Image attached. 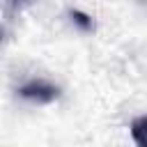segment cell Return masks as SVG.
I'll return each mask as SVG.
<instances>
[{
  "instance_id": "obj_3",
  "label": "cell",
  "mask_w": 147,
  "mask_h": 147,
  "mask_svg": "<svg viewBox=\"0 0 147 147\" xmlns=\"http://www.w3.org/2000/svg\"><path fill=\"white\" fill-rule=\"evenodd\" d=\"M74 18H76V23H78V25H83V28H92V21H87V16H85V14L74 11Z\"/></svg>"
},
{
  "instance_id": "obj_2",
  "label": "cell",
  "mask_w": 147,
  "mask_h": 147,
  "mask_svg": "<svg viewBox=\"0 0 147 147\" xmlns=\"http://www.w3.org/2000/svg\"><path fill=\"white\" fill-rule=\"evenodd\" d=\"M131 136H133V140H136L138 145L147 147V115L133 119V124H131Z\"/></svg>"
},
{
  "instance_id": "obj_1",
  "label": "cell",
  "mask_w": 147,
  "mask_h": 147,
  "mask_svg": "<svg viewBox=\"0 0 147 147\" xmlns=\"http://www.w3.org/2000/svg\"><path fill=\"white\" fill-rule=\"evenodd\" d=\"M18 94L23 99H30V101H37V103H51V101L57 99V87L46 83V80H30L18 90Z\"/></svg>"
},
{
  "instance_id": "obj_4",
  "label": "cell",
  "mask_w": 147,
  "mask_h": 147,
  "mask_svg": "<svg viewBox=\"0 0 147 147\" xmlns=\"http://www.w3.org/2000/svg\"><path fill=\"white\" fill-rule=\"evenodd\" d=\"M14 2H21V0H14Z\"/></svg>"
}]
</instances>
